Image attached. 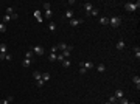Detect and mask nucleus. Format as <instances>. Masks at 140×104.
Returning <instances> with one entry per match:
<instances>
[{
    "instance_id": "obj_31",
    "label": "nucleus",
    "mask_w": 140,
    "mask_h": 104,
    "mask_svg": "<svg viewBox=\"0 0 140 104\" xmlns=\"http://www.w3.org/2000/svg\"><path fill=\"white\" fill-rule=\"evenodd\" d=\"M62 56L67 59V58H70V50H65V51H62Z\"/></svg>"
},
{
    "instance_id": "obj_2",
    "label": "nucleus",
    "mask_w": 140,
    "mask_h": 104,
    "mask_svg": "<svg viewBox=\"0 0 140 104\" xmlns=\"http://www.w3.org/2000/svg\"><path fill=\"white\" fill-rule=\"evenodd\" d=\"M121 23V17H111L109 19V25H112L114 28H118Z\"/></svg>"
},
{
    "instance_id": "obj_20",
    "label": "nucleus",
    "mask_w": 140,
    "mask_h": 104,
    "mask_svg": "<svg viewBox=\"0 0 140 104\" xmlns=\"http://www.w3.org/2000/svg\"><path fill=\"white\" fill-rule=\"evenodd\" d=\"M48 30H50V31H56V23H55V22L50 20V23H48Z\"/></svg>"
},
{
    "instance_id": "obj_9",
    "label": "nucleus",
    "mask_w": 140,
    "mask_h": 104,
    "mask_svg": "<svg viewBox=\"0 0 140 104\" xmlns=\"http://www.w3.org/2000/svg\"><path fill=\"white\" fill-rule=\"evenodd\" d=\"M117 50H118V51L125 50V40H123V39H120V40L117 42Z\"/></svg>"
},
{
    "instance_id": "obj_1",
    "label": "nucleus",
    "mask_w": 140,
    "mask_h": 104,
    "mask_svg": "<svg viewBox=\"0 0 140 104\" xmlns=\"http://www.w3.org/2000/svg\"><path fill=\"white\" fill-rule=\"evenodd\" d=\"M139 8H140V2H137V3L126 2V3H125V9H126V11H129V12H134V11H137Z\"/></svg>"
},
{
    "instance_id": "obj_8",
    "label": "nucleus",
    "mask_w": 140,
    "mask_h": 104,
    "mask_svg": "<svg viewBox=\"0 0 140 104\" xmlns=\"http://www.w3.org/2000/svg\"><path fill=\"white\" fill-rule=\"evenodd\" d=\"M92 9H93V5H92V3H84V11L87 12V17H89V14H90Z\"/></svg>"
},
{
    "instance_id": "obj_16",
    "label": "nucleus",
    "mask_w": 140,
    "mask_h": 104,
    "mask_svg": "<svg viewBox=\"0 0 140 104\" xmlns=\"http://www.w3.org/2000/svg\"><path fill=\"white\" fill-rule=\"evenodd\" d=\"M11 101H14V96H8V98H5V99H3V101H2V104H9V103H11Z\"/></svg>"
},
{
    "instance_id": "obj_14",
    "label": "nucleus",
    "mask_w": 140,
    "mask_h": 104,
    "mask_svg": "<svg viewBox=\"0 0 140 104\" xmlns=\"http://www.w3.org/2000/svg\"><path fill=\"white\" fill-rule=\"evenodd\" d=\"M109 103H112V104H118V98H117L115 95H111V96H109Z\"/></svg>"
},
{
    "instance_id": "obj_38",
    "label": "nucleus",
    "mask_w": 140,
    "mask_h": 104,
    "mask_svg": "<svg viewBox=\"0 0 140 104\" xmlns=\"http://www.w3.org/2000/svg\"><path fill=\"white\" fill-rule=\"evenodd\" d=\"M56 51H58V47H56V45H55V47L51 48V53H56Z\"/></svg>"
},
{
    "instance_id": "obj_19",
    "label": "nucleus",
    "mask_w": 140,
    "mask_h": 104,
    "mask_svg": "<svg viewBox=\"0 0 140 104\" xmlns=\"http://www.w3.org/2000/svg\"><path fill=\"white\" fill-rule=\"evenodd\" d=\"M6 50H8L6 44H0V53H2V54H5V53H6Z\"/></svg>"
},
{
    "instance_id": "obj_7",
    "label": "nucleus",
    "mask_w": 140,
    "mask_h": 104,
    "mask_svg": "<svg viewBox=\"0 0 140 104\" xmlns=\"http://www.w3.org/2000/svg\"><path fill=\"white\" fill-rule=\"evenodd\" d=\"M33 14H34V17H36V19H38V22H39V23H42V20H44V17H42L41 11H39V9H36V11L33 12Z\"/></svg>"
},
{
    "instance_id": "obj_5",
    "label": "nucleus",
    "mask_w": 140,
    "mask_h": 104,
    "mask_svg": "<svg viewBox=\"0 0 140 104\" xmlns=\"http://www.w3.org/2000/svg\"><path fill=\"white\" fill-rule=\"evenodd\" d=\"M79 65H81V67H84L86 70H90V69H93V67H95V65H93V64L90 62V61H87V62H81Z\"/></svg>"
},
{
    "instance_id": "obj_33",
    "label": "nucleus",
    "mask_w": 140,
    "mask_h": 104,
    "mask_svg": "<svg viewBox=\"0 0 140 104\" xmlns=\"http://www.w3.org/2000/svg\"><path fill=\"white\" fill-rule=\"evenodd\" d=\"M90 14H92V16H98V9H95V8H93L92 11H90ZM90 14H89V16H90Z\"/></svg>"
},
{
    "instance_id": "obj_35",
    "label": "nucleus",
    "mask_w": 140,
    "mask_h": 104,
    "mask_svg": "<svg viewBox=\"0 0 140 104\" xmlns=\"http://www.w3.org/2000/svg\"><path fill=\"white\" fill-rule=\"evenodd\" d=\"M13 59V56H11V54H8V53H6L5 54V61H11Z\"/></svg>"
},
{
    "instance_id": "obj_30",
    "label": "nucleus",
    "mask_w": 140,
    "mask_h": 104,
    "mask_svg": "<svg viewBox=\"0 0 140 104\" xmlns=\"http://www.w3.org/2000/svg\"><path fill=\"white\" fill-rule=\"evenodd\" d=\"M118 104H129V101H128L126 98H120V99H118Z\"/></svg>"
},
{
    "instance_id": "obj_40",
    "label": "nucleus",
    "mask_w": 140,
    "mask_h": 104,
    "mask_svg": "<svg viewBox=\"0 0 140 104\" xmlns=\"http://www.w3.org/2000/svg\"><path fill=\"white\" fill-rule=\"evenodd\" d=\"M0 22H2V20H0Z\"/></svg>"
},
{
    "instance_id": "obj_24",
    "label": "nucleus",
    "mask_w": 140,
    "mask_h": 104,
    "mask_svg": "<svg viewBox=\"0 0 140 104\" xmlns=\"http://www.w3.org/2000/svg\"><path fill=\"white\" fill-rule=\"evenodd\" d=\"M5 31H6V23L0 22V33H5Z\"/></svg>"
},
{
    "instance_id": "obj_28",
    "label": "nucleus",
    "mask_w": 140,
    "mask_h": 104,
    "mask_svg": "<svg viewBox=\"0 0 140 104\" xmlns=\"http://www.w3.org/2000/svg\"><path fill=\"white\" fill-rule=\"evenodd\" d=\"M64 59H65V58L62 56V53H61V54H58V56H56V61H58V62H61V64H62V61H64Z\"/></svg>"
},
{
    "instance_id": "obj_17",
    "label": "nucleus",
    "mask_w": 140,
    "mask_h": 104,
    "mask_svg": "<svg viewBox=\"0 0 140 104\" xmlns=\"http://www.w3.org/2000/svg\"><path fill=\"white\" fill-rule=\"evenodd\" d=\"M11 19H13V16H9V14H5V16H3V23H8V22L9 20H11Z\"/></svg>"
},
{
    "instance_id": "obj_36",
    "label": "nucleus",
    "mask_w": 140,
    "mask_h": 104,
    "mask_svg": "<svg viewBox=\"0 0 140 104\" xmlns=\"http://www.w3.org/2000/svg\"><path fill=\"white\" fill-rule=\"evenodd\" d=\"M42 6H44V9H50V3H42Z\"/></svg>"
},
{
    "instance_id": "obj_18",
    "label": "nucleus",
    "mask_w": 140,
    "mask_h": 104,
    "mask_svg": "<svg viewBox=\"0 0 140 104\" xmlns=\"http://www.w3.org/2000/svg\"><path fill=\"white\" fill-rule=\"evenodd\" d=\"M33 76H34V79H36V81L42 79V73H41V71H34V73H33Z\"/></svg>"
},
{
    "instance_id": "obj_10",
    "label": "nucleus",
    "mask_w": 140,
    "mask_h": 104,
    "mask_svg": "<svg viewBox=\"0 0 140 104\" xmlns=\"http://www.w3.org/2000/svg\"><path fill=\"white\" fill-rule=\"evenodd\" d=\"M64 17L69 19V20H72V19H73V11H72V9H67V11H65V14H64Z\"/></svg>"
},
{
    "instance_id": "obj_23",
    "label": "nucleus",
    "mask_w": 140,
    "mask_h": 104,
    "mask_svg": "<svg viewBox=\"0 0 140 104\" xmlns=\"http://www.w3.org/2000/svg\"><path fill=\"white\" fill-rule=\"evenodd\" d=\"M42 81H44V82L50 81V73H42Z\"/></svg>"
},
{
    "instance_id": "obj_39",
    "label": "nucleus",
    "mask_w": 140,
    "mask_h": 104,
    "mask_svg": "<svg viewBox=\"0 0 140 104\" xmlns=\"http://www.w3.org/2000/svg\"><path fill=\"white\" fill-rule=\"evenodd\" d=\"M129 104H135V103H131V101H129Z\"/></svg>"
},
{
    "instance_id": "obj_32",
    "label": "nucleus",
    "mask_w": 140,
    "mask_h": 104,
    "mask_svg": "<svg viewBox=\"0 0 140 104\" xmlns=\"http://www.w3.org/2000/svg\"><path fill=\"white\" fill-rule=\"evenodd\" d=\"M6 14L13 16V14H16V12H14V9H13V8H8V9H6Z\"/></svg>"
},
{
    "instance_id": "obj_11",
    "label": "nucleus",
    "mask_w": 140,
    "mask_h": 104,
    "mask_svg": "<svg viewBox=\"0 0 140 104\" xmlns=\"http://www.w3.org/2000/svg\"><path fill=\"white\" fill-rule=\"evenodd\" d=\"M132 82L137 86V90H139V89H140V76H137V75H135V76L132 78Z\"/></svg>"
},
{
    "instance_id": "obj_13",
    "label": "nucleus",
    "mask_w": 140,
    "mask_h": 104,
    "mask_svg": "<svg viewBox=\"0 0 140 104\" xmlns=\"http://www.w3.org/2000/svg\"><path fill=\"white\" fill-rule=\"evenodd\" d=\"M95 69L98 70V73H103V71H106V65L104 64H100V65H96Z\"/></svg>"
},
{
    "instance_id": "obj_15",
    "label": "nucleus",
    "mask_w": 140,
    "mask_h": 104,
    "mask_svg": "<svg viewBox=\"0 0 140 104\" xmlns=\"http://www.w3.org/2000/svg\"><path fill=\"white\" fill-rule=\"evenodd\" d=\"M114 95H115V96H117V98H118V99H120V98H123V90H121V89H117Z\"/></svg>"
},
{
    "instance_id": "obj_27",
    "label": "nucleus",
    "mask_w": 140,
    "mask_h": 104,
    "mask_svg": "<svg viewBox=\"0 0 140 104\" xmlns=\"http://www.w3.org/2000/svg\"><path fill=\"white\" fill-rule=\"evenodd\" d=\"M62 67L69 69V67H70V61H69V59H64V61H62Z\"/></svg>"
},
{
    "instance_id": "obj_4",
    "label": "nucleus",
    "mask_w": 140,
    "mask_h": 104,
    "mask_svg": "<svg viewBox=\"0 0 140 104\" xmlns=\"http://www.w3.org/2000/svg\"><path fill=\"white\" fill-rule=\"evenodd\" d=\"M56 47H58V50H61V51H65V50H70V51H72V47H70V45H67V44H64V42L58 44Z\"/></svg>"
},
{
    "instance_id": "obj_37",
    "label": "nucleus",
    "mask_w": 140,
    "mask_h": 104,
    "mask_svg": "<svg viewBox=\"0 0 140 104\" xmlns=\"http://www.w3.org/2000/svg\"><path fill=\"white\" fill-rule=\"evenodd\" d=\"M79 73H81V75H86V69H84V67H81V69H79Z\"/></svg>"
},
{
    "instance_id": "obj_29",
    "label": "nucleus",
    "mask_w": 140,
    "mask_h": 104,
    "mask_svg": "<svg viewBox=\"0 0 140 104\" xmlns=\"http://www.w3.org/2000/svg\"><path fill=\"white\" fill-rule=\"evenodd\" d=\"M56 56H58L56 53H51V54H50V62H55V61H56Z\"/></svg>"
},
{
    "instance_id": "obj_3",
    "label": "nucleus",
    "mask_w": 140,
    "mask_h": 104,
    "mask_svg": "<svg viewBox=\"0 0 140 104\" xmlns=\"http://www.w3.org/2000/svg\"><path fill=\"white\" fill-rule=\"evenodd\" d=\"M33 53L34 54H38V56H42V54L45 53V50H44V47H41V45H36V47H33Z\"/></svg>"
},
{
    "instance_id": "obj_34",
    "label": "nucleus",
    "mask_w": 140,
    "mask_h": 104,
    "mask_svg": "<svg viewBox=\"0 0 140 104\" xmlns=\"http://www.w3.org/2000/svg\"><path fill=\"white\" fill-rule=\"evenodd\" d=\"M36 82H38V87H42V86H44V81H42V79H39V81H36Z\"/></svg>"
},
{
    "instance_id": "obj_26",
    "label": "nucleus",
    "mask_w": 140,
    "mask_h": 104,
    "mask_svg": "<svg viewBox=\"0 0 140 104\" xmlns=\"http://www.w3.org/2000/svg\"><path fill=\"white\" fill-rule=\"evenodd\" d=\"M44 16H45V17H51V16H53V12H51V9H45V12H44Z\"/></svg>"
},
{
    "instance_id": "obj_12",
    "label": "nucleus",
    "mask_w": 140,
    "mask_h": 104,
    "mask_svg": "<svg viewBox=\"0 0 140 104\" xmlns=\"http://www.w3.org/2000/svg\"><path fill=\"white\" fill-rule=\"evenodd\" d=\"M31 64H33V59H26V58H25V59L22 61V65L23 67H30Z\"/></svg>"
},
{
    "instance_id": "obj_25",
    "label": "nucleus",
    "mask_w": 140,
    "mask_h": 104,
    "mask_svg": "<svg viewBox=\"0 0 140 104\" xmlns=\"http://www.w3.org/2000/svg\"><path fill=\"white\" fill-rule=\"evenodd\" d=\"M134 53H135V58L140 59V48L139 47H134Z\"/></svg>"
},
{
    "instance_id": "obj_22",
    "label": "nucleus",
    "mask_w": 140,
    "mask_h": 104,
    "mask_svg": "<svg viewBox=\"0 0 140 104\" xmlns=\"http://www.w3.org/2000/svg\"><path fill=\"white\" fill-rule=\"evenodd\" d=\"M100 23L101 25H109V19L108 17H101L100 19Z\"/></svg>"
},
{
    "instance_id": "obj_21",
    "label": "nucleus",
    "mask_w": 140,
    "mask_h": 104,
    "mask_svg": "<svg viewBox=\"0 0 140 104\" xmlns=\"http://www.w3.org/2000/svg\"><path fill=\"white\" fill-rule=\"evenodd\" d=\"M25 58H26V59H33V58H34V53H33L31 50L26 51V53H25Z\"/></svg>"
},
{
    "instance_id": "obj_6",
    "label": "nucleus",
    "mask_w": 140,
    "mask_h": 104,
    "mask_svg": "<svg viewBox=\"0 0 140 104\" xmlns=\"http://www.w3.org/2000/svg\"><path fill=\"white\" fill-rule=\"evenodd\" d=\"M83 19H72V20H70V25H72V27H78V25H81L83 23Z\"/></svg>"
}]
</instances>
